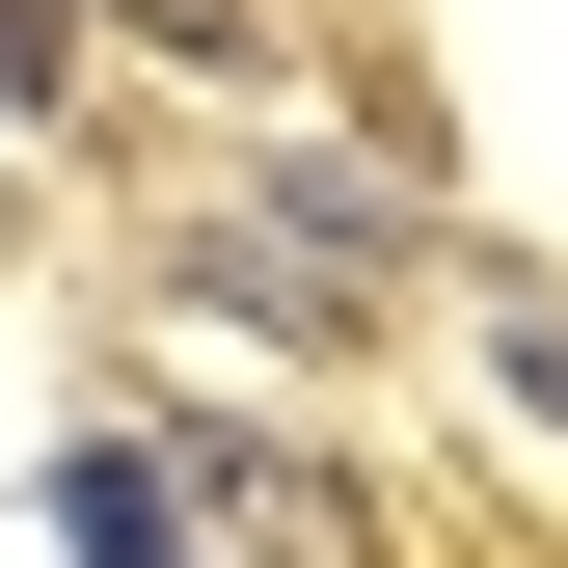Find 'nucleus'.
I'll return each instance as SVG.
<instances>
[{"instance_id": "nucleus-2", "label": "nucleus", "mask_w": 568, "mask_h": 568, "mask_svg": "<svg viewBox=\"0 0 568 568\" xmlns=\"http://www.w3.org/2000/svg\"><path fill=\"white\" fill-rule=\"evenodd\" d=\"M54 541H82V568H190V487L135 434H82V460H54Z\"/></svg>"}, {"instance_id": "nucleus-4", "label": "nucleus", "mask_w": 568, "mask_h": 568, "mask_svg": "<svg viewBox=\"0 0 568 568\" xmlns=\"http://www.w3.org/2000/svg\"><path fill=\"white\" fill-rule=\"evenodd\" d=\"M82 82V0H0V109H54Z\"/></svg>"}, {"instance_id": "nucleus-1", "label": "nucleus", "mask_w": 568, "mask_h": 568, "mask_svg": "<svg viewBox=\"0 0 568 568\" xmlns=\"http://www.w3.org/2000/svg\"><path fill=\"white\" fill-rule=\"evenodd\" d=\"M163 487H217L271 568H379V487H352V460H271V434H217V460H163Z\"/></svg>"}, {"instance_id": "nucleus-3", "label": "nucleus", "mask_w": 568, "mask_h": 568, "mask_svg": "<svg viewBox=\"0 0 568 568\" xmlns=\"http://www.w3.org/2000/svg\"><path fill=\"white\" fill-rule=\"evenodd\" d=\"M109 28H135V54H190V82H244V54H271L244 0H109Z\"/></svg>"}]
</instances>
